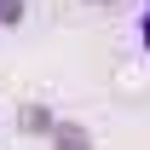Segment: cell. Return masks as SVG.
I'll return each mask as SVG.
<instances>
[{"label": "cell", "mask_w": 150, "mask_h": 150, "mask_svg": "<svg viewBox=\"0 0 150 150\" xmlns=\"http://www.w3.org/2000/svg\"><path fill=\"white\" fill-rule=\"evenodd\" d=\"M139 35H144V52H150V6H144V18H139Z\"/></svg>", "instance_id": "obj_1"}]
</instances>
